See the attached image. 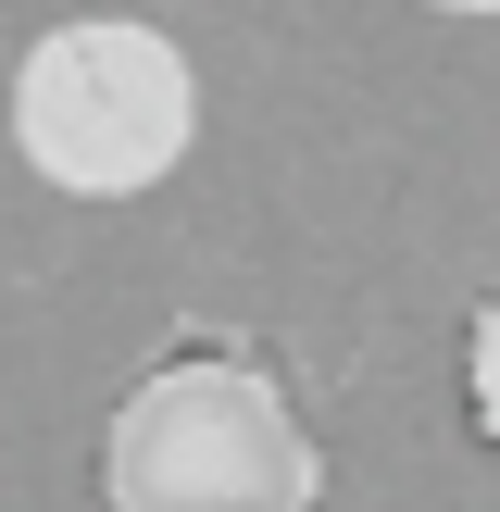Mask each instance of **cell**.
I'll return each instance as SVG.
<instances>
[{"label": "cell", "mask_w": 500, "mask_h": 512, "mask_svg": "<svg viewBox=\"0 0 500 512\" xmlns=\"http://www.w3.org/2000/svg\"><path fill=\"white\" fill-rule=\"evenodd\" d=\"M325 438L250 338H188L100 425V512H313Z\"/></svg>", "instance_id": "cell-1"}, {"label": "cell", "mask_w": 500, "mask_h": 512, "mask_svg": "<svg viewBox=\"0 0 500 512\" xmlns=\"http://www.w3.org/2000/svg\"><path fill=\"white\" fill-rule=\"evenodd\" d=\"M200 138V75L163 25H50L13 63V150L63 200H138L188 163Z\"/></svg>", "instance_id": "cell-2"}, {"label": "cell", "mask_w": 500, "mask_h": 512, "mask_svg": "<svg viewBox=\"0 0 500 512\" xmlns=\"http://www.w3.org/2000/svg\"><path fill=\"white\" fill-rule=\"evenodd\" d=\"M463 413H475V438L500 450V275H488V300L463 313Z\"/></svg>", "instance_id": "cell-3"}, {"label": "cell", "mask_w": 500, "mask_h": 512, "mask_svg": "<svg viewBox=\"0 0 500 512\" xmlns=\"http://www.w3.org/2000/svg\"><path fill=\"white\" fill-rule=\"evenodd\" d=\"M438 13H500V0H438Z\"/></svg>", "instance_id": "cell-4"}]
</instances>
